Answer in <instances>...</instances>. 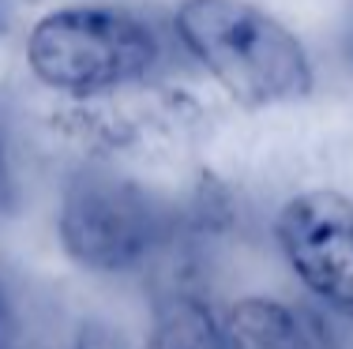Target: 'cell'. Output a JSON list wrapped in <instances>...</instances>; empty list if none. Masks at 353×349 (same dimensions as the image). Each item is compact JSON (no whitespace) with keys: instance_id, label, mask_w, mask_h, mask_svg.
Listing matches in <instances>:
<instances>
[{"instance_id":"cell-1","label":"cell","mask_w":353,"mask_h":349,"mask_svg":"<svg viewBox=\"0 0 353 349\" xmlns=\"http://www.w3.org/2000/svg\"><path fill=\"white\" fill-rule=\"evenodd\" d=\"M173 34L225 98L245 109L305 102L316 68L297 30L252 0H181Z\"/></svg>"},{"instance_id":"cell-2","label":"cell","mask_w":353,"mask_h":349,"mask_svg":"<svg viewBox=\"0 0 353 349\" xmlns=\"http://www.w3.org/2000/svg\"><path fill=\"white\" fill-rule=\"evenodd\" d=\"M23 56L30 76L53 94L98 98L154 76L162 41L139 12L87 0L41 15L27 34Z\"/></svg>"},{"instance_id":"cell-3","label":"cell","mask_w":353,"mask_h":349,"mask_svg":"<svg viewBox=\"0 0 353 349\" xmlns=\"http://www.w3.org/2000/svg\"><path fill=\"white\" fill-rule=\"evenodd\" d=\"M170 237V211L147 184L113 169H79L57 207V240L87 274H128Z\"/></svg>"},{"instance_id":"cell-4","label":"cell","mask_w":353,"mask_h":349,"mask_svg":"<svg viewBox=\"0 0 353 349\" xmlns=\"http://www.w3.org/2000/svg\"><path fill=\"white\" fill-rule=\"evenodd\" d=\"M274 240L290 274L353 323V199L334 188H308L282 203Z\"/></svg>"},{"instance_id":"cell-5","label":"cell","mask_w":353,"mask_h":349,"mask_svg":"<svg viewBox=\"0 0 353 349\" xmlns=\"http://www.w3.org/2000/svg\"><path fill=\"white\" fill-rule=\"evenodd\" d=\"M233 349H323L312 323L282 297L248 293L222 312Z\"/></svg>"},{"instance_id":"cell-6","label":"cell","mask_w":353,"mask_h":349,"mask_svg":"<svg viewBox=\"0 0 353 349\" xmlns=\"http://www.w3.org/2000/svg\"><path fill=\"white\" fill-rule=\"evenodd\" d=\"M150 349H233L225 323L203 297L173 293L154 308Z\"/></svg>"},{"instance_id":"cell-7","label":"cell","mask_w":353,"mask_h":349,"mask_svg":"<svg viewBox=\"0 0 353 349\" xmlns=\"http://www.w3.org/2000/svg\"><path fill=\"white\" fill-rule=\"evenodd\" d=\"M72 349H132V342L121 335V327H113L109 319H83L72 335Z\"/></svg>"},{"instance_id":"cell-8","label":"cell","mask_w":353,"mask_h":349,"mask_svg":"<svg viewBox=\"0 0 353 349\" xmlns=\"http://www.w3.org/2000/svg\"><path fill=\"white\" fill-rule=\"evenodd\" d=\"M15 207H19V177H15L12 139L0 120V214H15Z\"/></svg>"},{"instance_id":"cell-9","label":"cell","mask_w":353,"mask_h":349,"mask_svg":"<svg viewBox=\"0 0 353 349\" xmlns=\"http://www.w3.org/2000/svg\"><path fill=\"white\" fill-rule=\"evenodd\" d=\"M15 346H19V315H15L8 289L0 286V349H15Z\"/></svg>"}]
</instances>
